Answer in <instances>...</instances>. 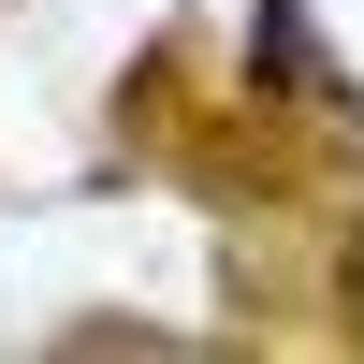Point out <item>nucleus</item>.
Segmentation results:
<instances>
[{"mask_svg": "<svg viewBox=\"0 0 364 364\" xmlns=\"http://www.w3.org/2000/svg\"><path fill=\"white\" fill-rule=\"evenodd\" d=\"M248 87H262V102H321V87H336L306 58V0H262V15H248Z\"/></svg>", "mask_w": 364, "mask_h": 364, "instance_id": "obj_1", "label": "nucleus"}, {"mask_svg": "<svg viewBox=\"0 0 364 364\" xmlns=\"http://www.w3.org/2000/svg\"><path fill=\"white\" fill-rule=\"evenodd\" d=\"M336 277H350V306H364V233H350V262H336Z\"/></svg>", "mask_w": 364, "mask_h": 364, "instance_id": "obj_2", "label": "nucleus"}]
</instances>
